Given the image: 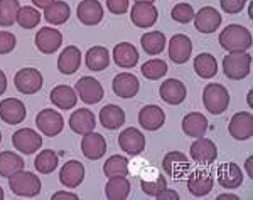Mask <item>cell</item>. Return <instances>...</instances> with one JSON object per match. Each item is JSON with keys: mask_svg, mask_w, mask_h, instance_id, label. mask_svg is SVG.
Here are the masks:
<instances>
[{"mask_svg": "<svg viewBox=\"0 0 253 200\" xmlns=\"http://www.w3.org/2000/svg\"><path fill=\"white\" fill-rule=\"evenodd\" d=\"M193 66L196 74L203 77V79H213L218 74V61L210 52H201V54L196 56Z\"/></svg>", "mask_w": 253, "mask_h": 200, "instance_id": "31", "label": "cell"}, {"mask_svg": "<svg viewBox=\"0 0 253 200\" xmlns=\"http://www.w3.org/2000/svg\"><path fill=\"white\" fill-rule=\"evenodd\" d=\"M9 187L15 195L20 197H36L41 192V180L38 175L20 170L9 177Z\"/></svg>", "mask_w": 253, "mask_h": 200, "instance_id": "4", "label": "cell"}, {"mask_svg": "<svg viewBox=\"0 0 253 200\" xmlns=\"http://www.w3.org/2000/svg\"><path fill=\"white\" fill-rule=\"evenodd\" d=\"M219 46L226 49L228 52L247 51V49L252 47L250 31L247 27L240 26V24H230L219 34Z\"/></svg>", "mask_w": 253, "mask_h": 200, "instance_id": "1", "label": "cell"}, {"mask_svg": "<svg viewBox=\"0 0 253 200\" xmlns=\"http://www.w3.org/2000/svg\"><path fill=\"white\" fill-rule=\"evenodd\" d=\"M14 84L17 91L22 93V95H36L42 88L44 79L38 69L26 67L17 71V74L14 76Z\"/></svg>", "mask_w": 253, "mask_h": 200, "instance_id": "5", "label": "cell"}, {"mask_svg": "<svg viewBox=\"0 0 253 200\" xmlns=\"http://www.w3.org/2000/svg\"><path fill=\"white\" fill-rule=\"evenodd\" d=\"M81 64V52L76 46H68L63 49V52L59 54L58 59V69L61 74L71 76L78 71Z\"/></svg>", "mask_w": 253, "mask_h": 200, "instance_id": "28", "label": "cell"}, {"mask_svg": "<svg viewBox=\"0 0 253 200\" xmlns=\"http://www.w3.org/2000/svg\"><path fill=\"white\" fill-rule=\"evenodd\" d=\"M113 93L118 98H124V100H128V98H133L140 89V83H138L137 76L130 74V72H120L113 77L112 83Z\"/></svg>", "mask_w": 253, "mask_h": 200, "instance_id": "19", "label": "cell"}, {"mask_svg": "<svg viewBox=\"0 0 253 200\" xmlns=\"http://www.w3.org/2000/svg\"><path fill=\"white\" fill-rule=\"evenodd\" d=\"M138 123L144 130L149 132H156V130L162 128V125L166 123V113L162 108H159L156 104L144 106L138 113Z\"/></svg>", "mask_w": 253, "mask_h": 200, "instance_id": "24", "label": "cell"}, {"mask_svg": "<svg viewBox=\"0 0 253 200\" xmlns=\"http://www.w3.org/2000/svg\"><path fill=\"white\" fill-rule=\"evenodd\" d=\"M3 197H5V194H3V189L0 187V200H2Z\"/></svg>", "mask_w": 253, "mask_h": 200, "instance_id": "55", "label": "cell"}, {"mask_svg": "<svg viewBox=\"0 0 253 200\" xmlns=\"http://www.w3.org/2000/svg\"><path fill=\"white\" fill-rule=\"evenodd\" d=\"M107 7L112 14L124 15L128 10V0H107Z\"/></svg>", "mask_w": 253, "mask_h": 200, "instance_id": "47", "label": "cell"}, {"mask_svg": "<svg viewBox=\"0 0 253 200\" xmlns=\"http://www.w3.org/2000/svg\"><path fill=\"white\" fill-rule=\"evenodd\" d=\"M75 91L78 98L83 103L86 104H96L103 100V86L100 84V81L95 79V77L84 76L81 79L76 81Z\"/></svg>", "mask_w": 253, "mask_h": 200, "instance_id": "6", "label": "cell"}, {"mask_svg": "<svg viewBox=\"0 0 253 200\" xmlns=\"http://www.w3.org/2000/svg\"><path fill=\"white\" fill-rule=\"evenodd\" d=\"M182 132L184 134L191 138H201L205 136L208 132V120L206 116H203L201 113L193 111L186 114L184 120H182Z\"/></svg>", "mask_w": 253, "mask_h": 200, "instance_id": "29", "label": "cell"}, {"mask_svg": "<svg viewBox=\"0 0 253 200\" xmlns=\"http://www.w3.org/2000/svg\"><path fill=\"white\" fill-rule=\"evenodd\" d=\"M140 44L147 54H150V56L161 54L166 47V35L162 34L161 31H150L142 35Z\"/></svg>", "mask_w": 253, "mask_h": 200, "instance_id": "37", "label": "cell"}, {"mask_svg": "<svg viewBox=\"0 0 253 200\" xmlns=\"http://www.w3.org/2000/svg\"><path fill=\"white\" fill-rule=\"evenodd\" d=\"M81 152L88 160H100L107 153V141L101 134L89 132L81 138Z\"/></svg>", "mask_w": 253, "mask_h": 200, "instance_id": "17", "label": "cell"}, {"mask_svg": "<svg viewBox=\"0 0 253 200\" xmlns=\"http://www.w3.org/2000/svg\"><path fill=\"white\" fill-rule=\"evenodd\" d=\"M63 44V34L54 27H41L36 34V47L42 54H54Z\"/></svg>", "mask_w": 253, "mask_h": 200, "instance_id": "11", "label": "cell"}, {"mask_svg": "<svg viewBox=\"0 0 253 200\" xmlns=\"http://www.w3.org/2000/svg\"><path fill=\"white\" fill-rule=\"evenodd\" d=\"M140 69H142V76L149 81H157V79H161L162 76L167 74V64L162 59L147 61Z\"/></svg>", "mask_w": 253, "mask_h": 200, "instance_id": "41", "label": "cell"}, {"mask_svg": "<svg viewBox=\"0 0 253 200\" xmlns=\"http://www.w3.org/2000/svg\"><path fill=\"white\" fill-rule=\"evenodd\" d=\"M12 145L17 148L20 153L32 155L42 146V138L39 133H36L31 128H20L12 136Z\"/></svg>", "mask_w": 253, "mask_h": 200, "instance_id": "8", "label": "cell"}, {"mask_svg": "<svg viewBox=\"0 0 253 200\" xmlns=\"http://www.w3.org/2000/svg\"><path fill=\"white\" fill-rule=\"evenodd\" d=\"M252 67V56L245 51L230 52L223 59V71L224 76L231 81H240L250 74Z\"/></svg>", "mask_w": 253, "mask_h": 200, "instance_id": "3", "label": "cell"}, {"mask_svg": "<svg viewBox=\"0 0 253 200\" xmlns=\"http://www.w3.org/2000/svg\"><path fill=\"white\" fill-rule=\"evenodd\" d=\"M219 3H221V9L226 14L233 15L243 10V7L247 5V0H219Z\"/></svg>", "mask_w": 253, "mask_h": 200, "instance_id": "46", "label": "cell"}, {"mask_svg": "<svg viewBox=\"0 0 253 200\" xmlns=\"http://www.w3.org/2000/svg\"><path fill=\"white\" fill-rule=\"evenodd\" d=\"M156 199L157 200H177L179 199V194L175 190H172V189H166L162 190V192H159V194L156 195Z\"/></svg>", "mask_w": 253, "mask_h": 200, "instance_id": "48", "label": "cell"}, {"mask_svg": "<svg viewBox=\"0 0 253 200\" xmlns=\"http://www.w3.org/2000/svg\"><path fill=\"white\" fill-rule=\"evenodd\" d=\"M17 39L9 31H0V54H10L15 49Z\"/></svg>", "mask_w": 253, "mask_h": 200, "instance_id": "45", "label": "cell"}, {"mask_svg": "<svg viewBox=\"0 0 253 200\" xmlns=\"http://www.w3.org/2000/svg\"><path fill=\"white\" fill-rule=\"evenodd\" d=\"M228 132L235 140H250L253 136V116L248 111H240L233 114L228 125Z\"/></svg>", "mask_w": 253, "mask_h": 200, "instance_id": "12", "label": "cell"}, {"mask_svg": "<svg viewBox=\"0 0 253 200\" xmlns=\"http://www.w3.org/2000/svg\"><path fill=\"white\" fill-rule=\"evenodd\" d=\"M59 199H73V200H76V199H78V195L71 194V192H56V194L52 195V200H59Z\"/></svg>", "mask_w": 253, "mask_h": 200, "instance_id": "49", "label": "cell"}, {"mask_svg": "<svg viewBox=\"0 0 253 200\" xmlns=\"http://www.w3.org/2000/svg\"><path fill=\"white\" fill-rule=\"evenodd\" d=\"M26 106L17 98H5L0 101V118L9 125H19L26 120Z\"/></svg>", "mask_w": 253, "mask_h": 200, "instance_id": "16", "label": "cell"}, {"mask_svg": "<svg viewBox=\"0 0 253 200\" xmlns=\"http://www.w3.org/2000/svg\"><path fill=\"white\" fill-rule=\"evenodd\" d=\"M103 173L110 177H126L128 175V158L122 155H112L103 165Z\"/></svg>", "mask_w": 253, "mask_h": 200, "instance_id": "38", "label": "cell"}, {"mask_svg": "<svg viewBox=\"0 0 253 200\" xmlns=\"http://www.w3.org/2000/svg\"><path fill=\"white\" fill-rule=\"evenodd\" d=\"M216 178H218V183L223 189H238L243 183V171L235 162H226L218 167Z\"/></svg>", "mask_w": 253, "mask_h": 200, "instance_id": "13", "label": "cell"}, {"mask_svg": "<svg viewBox=\"0 0 253 200\" xmlns=\"http://www.w3.org/2000/svg\"><path fill=\"white\" fill-rule=\"evenodd\" d=\"M15 22L22 29H32L41 22V14L34 7H22V9L19 10Z\"/></svg>", "mask_w": 253, "mask_h": 200, "instance_id": "42", "label": "cell"}, {"mask_svg": "<svg viewBox=\"0 0 253 200\" xmlns=\"http://www.w3.org/2000/svg\"><path fill=\"white\" fill-rule=\"evenodd\" d=\"M157 9L152 5V3L147 2H135V5L132 7V14H130V19L135 24V27L140 29H147L152 27L157 20Z\"/></svg>", "mask_w": 253, "mask_h": 200, "instance_id": "25", "label": "cell"}, {"mask_svg": "<svg viewBox=\"0 0 253 200\" xmlns=\"http://www.w3.org/2000/svg\"><path fill=\"white\" fill-rule=\"evenodd\" d=\"M194 27L203 34H213L221 26V14L214 7H203L199 12H194Z\"/></svg>", "mask_w": 253, "mask_h": 200, "instance_id": "14", "label": "cell"}, {"mask_svg": "<svg viewBox=\"0 0 253 200\" xmlns=\"http://www.w3.org/2000/svg\"><path fill=\"white\" fill-rule=\"evenodd\" d=\"M24 167H26V163L14 152L0 153V177L9 178L14 173H17V171L24 170Z\"/></svg>", "mask_w": 253, "mask_h": 200, "instance_id": "36", "label": "cell"}, {"mask_svg": "<svg viewBox=\"0 0 253 200\" xmlns=\"http://www.w3.org/2000/svg\"><path fill=\"white\" fill-rule=\"evenodd\" d=\"M218 199H219V200H223V199H233V200H238L240 197H238V195H235V194H221Z\"/></svg>", "mask_w": 253, "mask_h": 200, "instance_id": "53", "label": "cell"}, {"mask_svg": "<svg viewBox=\"0 0 253 200\" xmlns=\"http://www.w3.org/2000/svg\"><path fill=\"white\" fill-rule=\"evenodd\" d=\"M51 101L56 108L71 109V108H75L76 103H78V95H76V91L71 88V86L59 84L51 91Z\"/></svg>", "mask_w": 253, "mask_h": 200, "instance_id": "30", "label": "cell"}, {"mask_svg": "<svg viewBox=\"0 0 253 200\" xmlns=\"http://www.w3.org/2000/svg\"><path fill=\"white\" fill-rule=\"evenodd\" d=\"M105 195L110 200H124L130 195V182L126 177H110L105 187Z\"/></svg>", "mask_w": 253, "mask_h": 200, "instance_id": "35", "label": "cell"}, {"mask_svg": "<svg viewBox=\"0 0 253 200\" xmlns=\"http://www.w3.org/2000/svg\"><path fill=\"white\" fill-rule=\"evenodd\" d=\"M162 170L166 175L174 178H182L189 171V160L182 152H169L162 158Z\"/></svg>", "mask_w": 253, "mask_h": 200, "instance_id": "15", "label": "cell"}, {"mask_svg": "<svg viewBox=\"0 0 253 200\" xmlns=\"http://www.w3.org/2000/svg\"><path fill=\"white\" fill-rule=\"evenodd\" d=\"M36 125H38L39 132L42 134L54 138L63 132L64 120L58 111H54V109H51V108H46L38 113V116H36Z\"/></svg>", "mask_w": 253, "mask_h": 200, "instance_id": "7", "label": "cell"}, {"mask_svg": "<svg viewBox=\"0 0 253 200\" xmlns=\"http://www.w3.org/2000/svg\"><path fill=\"white\" fill-rule=\"evenodd\" d=\"M214 187V177L206 170H196L187 178V189L194 197H205Z\"/></svg>", "mask_w": 253, "mask_h": 200, "instance_id": "18", "label": "cell"}, {"mask_svg": "<svg viewBox=\"0 0 253 200\" xmlns=\"http://www.w3.org/2000/svg\"><path fill=\"white\" fill-rule=\"evenodd\" d=\"M84 180V167L78 160H69L59 171V182L66 189H76Z\"/></svg>", "mask_w": 253, "mask_h": 200, "instance_id": "21", "label": "cell"}, {"mask_svg": "<svg viewBox=\"0 0 253 200\" xmlns=\"http://www.w3.org/2000/svg\"><path fill=\"white\" fill-rule=\"evenodd\" d=\"M86 66L89 71H105L110 66V52L107 47L103 46H95L91 49H88L86 52Z\"/></svg>", "mask_w": 253, "mask_h": 200, "instance_id": "32", "label": "cell"}, {"mask_svg": "<svg viewBox=\"0 0 253 200\" xmlns=\"http://www.w3.org/2000/svg\"><path fill=\"white\" fill-rule=\"evenodd\" d=\"M170 15H172V19L175 22L179 24H189L191 20L194 19V9L191 3H177V5L174 7L172 12H170Z\"/></svg>", "mask_w": 253, "mask_h": 200, "instance_id": "43", "label": "cell"}, {"mask_svg": "<svg viewBox=\"0 0 253 200\" xmlns=\"http://www.w3.org/2000/svg\"><path fill=\"white\" fill-rule=\"evenodd\" d=\"M100 121L107 130H118L125 123V113L120 106L107 104L100 109Z\"/></svg>", "mask_w": 253, "mask_h": 200, "instance_id": "33", "label": "cell"}, {"mask_svg": "<svg viewBox=\"0 0 253 200\" xmlns=\"http://www.w3.org/2000/svg\"><path fill=\"white\" fill-rule=\"evenodd\" d=\"M191 158L199 163V165H211L218 158V148H216L214 141L210 138H198L193 145H191Z\"/></svg>", "mask_w": 253, "mask_h": 200, "instance_id": "9", "label": "cell"}, {"mask_svg": "<svg viewBox=\"0 0 253 200\" xmlns=\"http://www.w3.org/2000/svg\"><path fill=\"white\" fill-rule=\"evenodd\" d=\"M0 143H2V133H0Z\"/></svg>", "mask_w": 253, "mask_h": 200, "instance_id": "57", "label": "cell"}, {"mask_svg": "<svg viewBox=\"0 0 253 200\" xmlns=\"http://www.w3.org/2000/svg\"><path fill=\"white\" fill-rule=\"evenodd\" d=\"M118 145L125 153L135 157V155H140L145 150V136L142 134L140 130L130 126V128H125L118 134Z\"/></svg>", "mask_w": 253, "mask_h": 200, "instance_id": "10", "label": "cell"}, {"mask_svg": "<svg viewBox=\"0 0 253 200\" xmlns=\"http://www.w3.org/2000/svg\"><path fill=\"white\" fill-rule=\"evenodd\" d=\"M203 104L211 114H223L230 106V93L223 84H206L203 89Z\"/></svg>", "mask_w": 253, "mask_h": 200, "instance_id": "2", "label": "cell"}, {"mask_svg": "<svg viewBox=\"0 0 253 200\" xmlns=\"http://www.w3.org/2000/svg\"><path fill=\"white\" fill-rule=\"evenodd\" d=\"M245 171L250 178H253V157L247 158V163H245Z\"/></svg>", "mask_w": 253, "mask_h": 200, "instance_id": "51", "label": "cell"}, {"mask_svg": "<svg viewBox=\"0 0 253 200\" xmlns=\"http://www.w3.org/2000/svg\"><path fill=\"white\" fill-rule=\"evenodd\" d=\"M52 2H54V0H32L34 7H38V9H47Z\"/></svg>", "mask_w": 253, "mask_h": 200, "instance_id": "50", "label": "cell"}, {"mask_svg": "<svg viewBox=\"0 0 253 200\" xmlns=\"http://www.w3.org/2000/svg\"><path fill=\"white\" fill-rule=\"evenodd\" d=\"M5 89H7V76H5V72L0 69V95L5 93Z\"/></svg>", "mask_w": 253, "mask_h": 200, "instance_id": "52", "label": "cell"}, {"mask_svg": "<svg viewBox=\"0 0 253 200\" xmlns=\"http://www.w3.org/2000/svg\"><path fill=\"white\" fill-rule=\"evenodd\" d=\"M76 15L84 26H96L103 20V7L98 0H81L76 9Z\"/></svg>", "mask_w": 253, "mask_h": 200, "instance_id": "20", "label": "cell"}, {"mask_svg": "<svg viewBox=\"0 0 253 200\" xmlns=\"http://www.w3.org/2000/svg\"><path fill=\"white\" fill-rule=\"evenodd\" d=\"M159 93H161V98L162 101L167 104H172V106H177L181 104L182 101L186 100L187 96V89L182 81L179 79H167L162 83L161 89H159Z\"/></svg>", "mask_w": 253, "mask_h": 200, "instance_id": "22", "label": "cell"}, {"mask_svg": "<svg viewBox=\"0 0 253 200\" xmlns=\"http://www.w3.org/2000/svg\"><path fill=\"white\" fill-rule=\"evenodd\" d=\"M58 163H59V158H58V155L54 153V150H42V152L36 157L34 167L41 175H49L58 168Z\"/></svg>", "mask_w": 253, "mask_h": 200, "instance_id": "39", "label": "cell"}, {"mask_svg": "<svg viewBox=\"0 0 253 200\" xmlns=\"http://www.w3.org/2000/svg\"><path fill=\"white\" fill-rule=\"evenodd\" d=\"M68 123H69V128H71L75 133L86 134L89 132H95L96 118H95V114L89 111V109L81 108V109H76V111L69 116Z\"/></svg>", "mask_w": 253, "mask_h": 200, "instance_id": "26", "label": "cell"}, {"mask_svg": "<svg viewBox=\"0 0 253 200\" xmlns=\"http://www.w3.org/2000/svg\"><path fill=\"white\" fill-rule=\"evenodd\" d=\"M252 95L253 91H248V106H252Z\"/></svg>", "mask_w": 253, "mask_h": 200, "instance_id": "54", "label": "cell"}, {"mask_svg": "<svg viewBox=\"0 0 253 200\" xmlns=\"http://www.w3.org/2000/svg\"><path fill=\"white\" fill-rule=\"evenodd\" d=\"M135 2H147V3H152L154 0H135Z\"/></svg>", "mask_w": 253, "mask_h": 200, "instance_id": "56", "label": "cell"}, {"mask_svg": "<svg viewBox=\"0 0 253 200\" xmlns=\"http://www.w3.org/2000/svg\"><path fill=\"white\" fill-rule=\"evenodd\" d=\"M140 185H142V190H144L147 195H150V197H156L159 192H162L167 187V182H166V178L162 177V175H157L154 180H145V178H144V180L140 182Z\"/></svg>", "mask_w": 253, "mask_h": 200, "instance_id": "44", "label": "cell"}, {"mask_svg": "<svg viewBox=\"0 0 253 200\" xmlns=\"http://www.w3.org/2000/svg\"><path fill=\"white\" fill-rule=\"evenodd\" d=\"M113 61L118 67L132 69L137 66L138 63V51L133 44L130 42H120L113 47Z\"/></svg>", "mask_w": 253, "mask_h": 200, "instance_id": "27", "label": "cell"}, {"mask_svg": "<svg viewBox=\"0 0 253 200\" xmlns=\"http://www.w3.org/2000/svg\"><path fill=\"white\" fill-rule=\"evenodd\" d=\"M193 52V42L184 34H175L169 42V57L175 64H184Z\"/></svg>", "mask_w": 253, "mask_h": 200, "instance_id": "23", "label": "cell"}, {"mask_svg": "<svg viewBox=\"0 0 253 200\" xmlns=\"http://www.w3.org/2000/svg\"><path fill=\"white\" fill-rule=\"evenodd\" d=\"M69 15H71V9L63 0H54L47 9H44V19L49 24H54V26L64 24L69 19Z\"/></svg>", "mask_w": 253, "mask_h": 200, "instance_id": "34", "label": "cell"}, {"mask_svg": "<svg viewBox=\"0 0 253 200\" xmlns=\"http://www.w3.org/2000/svg\"><path fill=\"white\" fill-rule=\"evenodd\" d=\"M20 10L19 0H0V27H10L17 20Z\"/></svg>", "mask_w": 253, "mask_h": 200, "instance_id": "40", "label": "cell"}]
</instances>
